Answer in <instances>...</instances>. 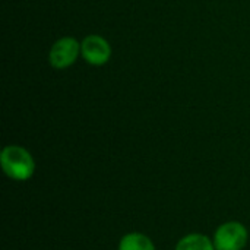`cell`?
<instances>
[{
    "label": "cell",
    "mask_w": 250,
    "mask_h": 250,
    "mask_svg": "<svg viewBox=\"0 0 250 250\" xmlns=\"http://www.w3.org/2000/svg\"><path fill=\"white\" fill-rule=\"evenodd\" d=\"M119 250H155L152 240L141 233H129L120 240Z\"/></svg>",
    "instance_id": "cell-5"
},
{
    "label": "cell",
    "mask_w": 250,
    "mask_h": 250,
    "mask_svg": "<svg viewBox=\"0 0 250 250\" xmlns=\"http://www.w3.org/2000/svg\"><path fill=\"white\" fill-rule=\"evenodd\" d=\"M248 230L242 223L230 221L220 226L214 236L215 250H242L248 243Z\"/></svg>",
    "instance_id": "cell-2"
},
{
    "label": "cell",
    "mask_w": 250,
    "mask_h": 250,
    "mask_svg": "<svg viewBox=\"0 0 250 250\" xmlns=\"http://www.w3.org/2000/svg\"><path fill=\"white\" fill-rule=\"evenodd\" d=\"M176 250H215V246L204 234H189L177 243Z\"/></svg>",
    "instance_id": "cell-6"
},
{
    "label": "cell",
    "mask_w": 250,
    "mask_h": 250,
    "mask_svg": "<svg viewBox=\"0 0 250 250\" xmlns=\"http://www.w3.org/2000/svg\"><path fill=\"white\" fill-rule=\"evenodd\" d=\"M1 168L7 177L16 182H25L32 177L35 171V163L32 155L22 146L9 145L0 155Z\"/></svg>",
    "instance_id": "cell-1"
},
{
    "label": "cell",
    "mask_w": 250,
    "mask_h": 250,
    "mask_svg": "<svg viewBox=\"0 0 250 250\" xmlns=\"http://www.w3.org/2000/svg\"><path fill=\"white\" fill-rule=\"evenodd\" d=\"M81 51L83 59L94 66H101L110 60L111 47L108 41L100 35H88L81 44Z\"/></svg>",
    "instance_id": "cell-4"
},
{
    "label": "cell",
    "mask_w": 250,
    "mask_h": 250,
    "mask_svg": "<svg viewBox=\"0 0 250 250\" xmlns=\"http://www.w3.org/2000/svg\"><path fill=\"white\" fill-rule=\"evenodd\" d=\"M81 53V44L72 37L57 40L50 50V63L56 69H66L73 64Z\"/></svg>",
    "instance_id": "cell-3"
}]
</instances>
